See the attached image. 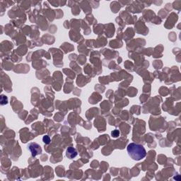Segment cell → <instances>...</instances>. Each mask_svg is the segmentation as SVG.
Wrapping results in <instances>:
<instances>
[{
    "label": "cell",
    "mask_w": 181,
    "mask_h": 181,
    "mask_svg": "<svg viewBox=\"0 0 181 181\" xmlns=\"http://www.w3.org/2000/svg\"><path fill=\"white\" fill-rule=\"evenodd\" d=\"M43 142L45 143V144H49V143L50 142V138L49 136H43Z\"/></svg>",
    "instance_id": "obj_4"
},
{
    "label": "cell",
    "mask_w": 181,
    "mask_h": 181,
    "mask_svg": "<svg viewBox=\"0 0 181 181\" xmlns=\"http://www.w3.org/2000/svg\"><path fill=\"white\" fill-rule=\"evenodd\" d=\"M127 150L130 156L135 161H140L147 156V152L144 147L135 143H130L128 146Z\"/></svg>",
    "instance_id": "obj_1"
},
{
    "label": "cell",
    "mask_w": 181,
    "mask_h": 181,
    "mask_svg": "<svg viewBox=\"0 0 181 181\" xmlns=\"http://www.w3.org/2000/svg\"><path fill=\"white\" fill-rule=\"evenodd\" d=\"M66 156L67 157H68L70 159L75 158L77 156V152L75 149L73 148V147H69L67 149L66 152Z\"/></svg>",
    "instance_id": "obj_3"
},
{
    "label": "cell",
    "mask_w": 181,
    "mask_h": 181,
    "mask_svg": "<svg viewBox=\"0 0 181 181\" xmlns=\"http://www.w3.org/2000/svg\"><path fill=\"white\" fill-rule=\"evenodd\" d=\"M119 134H120V132H119V131H117V130H115V131H113L112 132V136H115V137L118 136Z\"/></svg>",
    "instance_id": "obj_5"
},
{
    "label": "cell",
    "mask_w": 181,
    "mask_h": 181,
    "mask_svg": "<svg viewBox=\"0 0 181 181\" xmlns=\"http://www.w3.org/2000/svg\"><path fill=\"white\" fill-rule=\"evenodd\" d=\"M28 148L31 152L33 156H36L37 155L40 154L41 152H42V149L36 143H31L30 144H28Z\"/></svg>",
    "instance_id": "obj_2"
}]
</instances>
